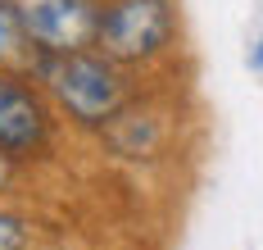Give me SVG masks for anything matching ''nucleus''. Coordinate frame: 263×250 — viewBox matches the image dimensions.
<instances>
[{
	"mask_svg": "<svg viewBox=\"0 0 263 250\" xmlns=\"http://www.w3.org/2000/svg\"><path fill=\"white\" fill-rule=\"evenodd\" d=\"M32 78L50 96L64 118H73L78 128H100L105 132L114 114L127 110L132 86L123 78V64L105 59L100 50H68V55H36L32 59Z\"/></svg>",
	"mask_w": 263,
	"mask_h": 250,
	"instance_id": "obj_1",
	"label": "nucleus"
},
{
	"mask_svg": "<svg viewBox=\"0 0 263 250\" xmlns=\"http://www.w3.org/2000/svg\"><path fill=\"white\" fill-rule=\"evenodd\" d=\"M177 41V5L173 0H100L96 50L123 68H141L168 55Z\"/></svg>",
	"mask_w": 263,
	"mask_h": 250,
	"instance_id": "obj_2",
	"label": "nucleus"
},
{
	"mask_svg": "<svg viewBox=\"0 0 263 250\" xmlns=\"http://www.w3.org/2000/svg\"><path fill=\"white\" fill-rule=\"evenodd\" d=\"M32 55H68L96 46L100 0H14Z\"/></svg>",
	"mask_w": 263,
	"mask_h": 250,
	"instance_id": "obj_3",
	"label": "nucleus"
},
{
	"mask_svg": "<svg viewBox=\"0 0 263 250\" xmlns=\"http://www.w3.org/2000/svg\"><path fill=\"white\" fill-rule=\"evenodd\" d=\"M27 73L32 68H0V155L9 164L32 159L50 141V110Z\"/></svg>",
	"mask_w": 263,
	"mask_h": 250,
	"instance_id": "obj_4",
	"label": "nucleus"
},
{
	"mask_svg": "<svg viewBox=\"0 0 263 250\" xmlns=\"http://www.w3.org/2000/svg\"><path fill=\"white\" fill-rule=\"evenodd\" d=\"M109 146L118 150V155H127V159H141V155H150L159 141V128L150 114H136V110H118L114 114V123L105 128Z\"/></svg>",
	"mask_w": 263,
	"mask_h": 250,
	"instance_id": "obj_5",
	"label": "nucleus"
},
{
	"mask_svg": "<svg viewBox=\"0 0 263 250\" xmlns=\"http://www.w3.org/2000/svg\"><path fill=\"white\" fill-rule=\"evenodd\" d=\"M32 46L14 14V0H0V68H32Z\"/></svg>",
	"mask_w": 263,
	"mask_h": 250,
	"instance_id": "obj_6",
	"label": "nucleus"
},
{
	"mask_svg": "<svg viewBox=\"0 0 263 250\" xmlns=\"http://www.w3.org/2000/svg\"><path fill=\"white\" fill-rule=\"evenodd\" d=\"M27 241H32V227H27V219L9 214V209H0V250H23Z\"/></svg>",
	"mask_w": 263,
	"mask_h": 250,
	"instance_id": "obj_7",
	"label": "nucleus"
},
{
	"mask_svg": "<svg viewBox=\"0 0 263 250\" xmlns=\"http://www.w3.org/2000/svg\"><path fill=\"white\" fill-rule=\"evenodd\" d=\"M250 68H254V73H263V37L250 46Z\"/></svg>",
	"mask_w": 263,
	"mask_h": 250,
	"instance_id": "obj_8",
	"label": "nucleus"
},
{
	"mask_svg": "<svg viewBox=\"0 0 263 250\" xmlns=\"http://www.w3.org/2000/svg\"><path fill=\"white\" fill-rule=\"evenodd\" d=\"M5 187H9V159L0 155V191H5Z\"/></svg>",
	"mask_w": 263,
	"mask_h": 250,
	"instance_id": "obj_9",
	"label": "nucleus"
}]
</instances>
